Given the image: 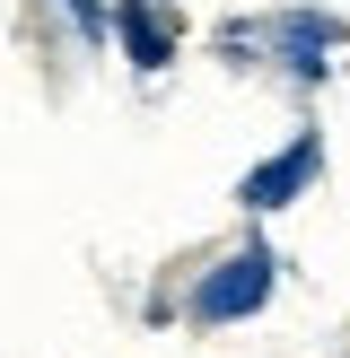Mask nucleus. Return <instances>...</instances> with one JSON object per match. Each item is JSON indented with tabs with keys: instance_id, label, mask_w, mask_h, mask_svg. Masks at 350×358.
I'll return each instance as SVG.
<instances>
[{
	"instance_id": "obj_1",
	"label": "nucleus",
	"mask_w": 350,
	"mask_h": 358,
	"mask_svg": "<svg viewBox=\"0 0 350 358\" xmlns=\"http://www.w3.org/2000/svg\"><path fill=\"white\" fill-rule=\"evenodd\" d=\"M272 280H280V254H272L262 236H245L237 254H219V262H210L202 280H192L184 315H192L202 332H219V324H245V315H254L262 297H272Z\"/></svg>"
},
{
	"instance_id": "obj_2",
	"label": "nucleus",
	"mask_w": 350,
	"mask_h": 358,
	"mask_svg": "<svg viewBox=\"0 0 350 358\" xmlns=\"http://www.w3.org/2000/svg\"><path fill=\"white\" fill-rule=\"evenodd\" d=\"M315 166H324V140L315 131H298L280 157H262V166H245V184H237V210H289L298 192L315 184Z\"/></svg>"
},
{
	"instance_id": "obj_3",
	"label": "nucleus",
	"mask_w": 350,
	"mask_h": 358,
	"mask_svg": "<svg viewBox=\"0 0 350 358\" xmlns=\"http://www.w3.org/2000/svg\"><path fill=\"white\" fill-rule=\"evenodd\" d=\"M342 17L332 9H280V17H262V62H272V44H280V62H289V79H315L324 70V52L315 44H342Z\"/></svg>"
},
{
	"instance_id": "obj_4",
	"label": "nucleus",
	"mask_w": 350,
	"mask_h": 358,
	"mask_svg": "<svg viewBox=\"0 0 350 358\" xmlns=\"http://www.w3.org/2000/svg\"><path fill=\"white\" fill-rule=\"evenodd\" d=\"M114 35L132 52V70H167L175 62V27L158 17V0H114Z\"/></svg>"
},
{
	"instance_id": "obj_5",
	"label": "nucleus",
	"mask_w": 350,
	"mask_h": 358,
	"mask_svg": "<svg viewBox=\"0 0 350 358\" xmlns=\"http://www.w3.org/2000/svg\"><path fill=\"white\" fill-rule=\"evenodd\" d=\"M52 9H62L70 27L88 35V44H105V27H114V9H105V0H52Z\"/></svg>"
}]
</instances>
